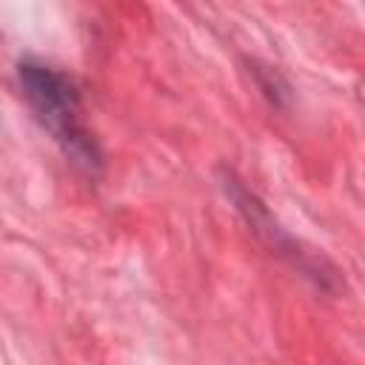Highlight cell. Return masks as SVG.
<instances>
[{
  "mask_svg": "<svg viewBox=\"0 0 365 365\" xmlns=\"http://www.w3.org/2000/svg\"><path fill=\"white\" fill-rule=\"evenodd\" d=\"M17 77L40 123L54 134L63 151L83 168L88 171L97 168L100 151L80 120V97H77L74 83L57 68H48L43 63H20Z\"/></svg>",
  "mask_w": 365,
  "mask_h": 365,
  "instance_id": "obj_1",
  "label": "cell"
}]
</instances>
